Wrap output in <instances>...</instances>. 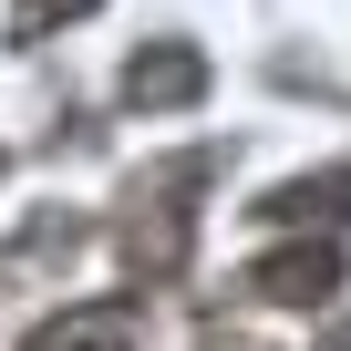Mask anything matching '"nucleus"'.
Instances as JSON below:
<instances>
[{"mask_svg":"<svg viewBox=\"0 0 351 351\" xmlns=\"http://www.w3.org/2000/svg\"><path fill=\"white\" fill-rule=\"evenodd\" d=\"M207 176H217V155L197 145V155H176V165H145L134 176V217H124V258L145 269V279H165L176 258H186V228H197V186H207Z\"/></svg>","mask_w":351,"mask_h":351,"instance_id":"obj_1","label":"nucleus"},{"mask_svg":"<svg viewBox=\"0 0 351 351\" xmlns=\"http://www.w3.org/2000/svg\"><path fill=\"white\" fill-rule=\"evenodd\" d=\"M197 93H207V52L197 42H145L124 62V104L134 114H176V104H197Z\"/></svg>","mask_w":351,"mask_h":351,"instance_id":"obj_2","label":"nucleus"},{"mask_svg":"<svg viewBox=\"0 0 351 351\" xmlns=\"http://www.w3.org/2000/svg\"><path fill=\"white\" fill-rule=\"evenodd\" d=\"M248 289H258V300H279V310H320V300H341V248H330V238L279 248V258H258V269H248Z\"/></svg>","mask_w":351,"mask_h":351,"instance_id":"obj_3","label":"nucleus"},{"mask_svg":"<svg viewBox=\"0 0 351 351\" xmlns=\"http://www.w3.org/2000/svg\"><path fill=\"white\" fill-rule=\"evenodd\" d=\"M134 341H145V300H93V310L42 320L21 351H134Z\"/></svg>","mask_w":351,"mask_h":351,"instance_id":"obj_4","label":"nucleus"},{"mask_svg":"<svg viewBox=\"0 0 351 351\" xmlns=\"http://www.w3.org/2000/svg\"><path fill=\"white\" fill-rule=\"evenodd\" d=\"M258 217H289V228H310V217H351V165H330V176H300V186H279Z\"/></svg>","mask_w":351,"mask_h":351,"instance_id":"obj_5","label":"nucleus"},{"mask_svg":"<svg viewBox=\"0 0 351 351\" xmlns=\"http://www.w3.org/2000/svg\"><path fill=\"white\" fill-rule=\"evenodd\" d=\"M83 11H93V0H21V11H11V32H21V42H42L52 21H83Z\"/></svg>","mask_w":351,"mask_h":351,"instance_id":"obj_6","label":"nucleus"},{"mask_svg":"<svg viewBox=\"0 0 351 351\" xmlns=\"http://www.w3.org/2000/svg\"><path fill=\"white\" fill-rule=\"evenodd\" d=\"M320 351H351V330H341V341H320Z\"/></svg>","mask_w":351,"mask_h":351,"instance_id":"obj_7","label":"nucleus"}]
</instances>
